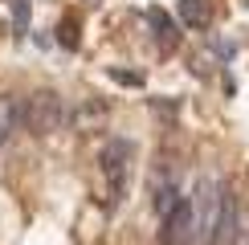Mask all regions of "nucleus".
<instances>
[{"label": "nucleus", "instance_id": "nucleus-8", "mask_svg": "<svg viewBox=\"0 0 249 245\" xmlns=\"http://www.w3.org/2000/svg\"><path fill=\"white\" fill-rule=\"evenodd\" d=\"M17 122H20V102L13 94H0V147H4L8 135L17 131Z\"/></svg>", "mask_w": 249, "mask_h": 245}, {"label": "nucleus", "instance_id": "nucleus-10", "mask_svg": "<svg viewBox=\"0 0 249 245\" xmlns=\"http://www.w3.org/2000/svg\"><path fill=\"white\" fill-rule=\"evenodd\" d=\"M110 78H115V82H123V86H143V74H139V70H110Z\"/></svg>", "mask_w": 249, "mask_h": 245}, {"label": "nucleus", "instance_id": "nucleus-4", "mask_svg": "<svg viewBox=\"0 0 249 245\" xmlns=\"http://www.w3.org/2000/svg\"><path fill=\"white\" fill-rule=\"evenodd\" d=\"M188 229H192V209H188V196H180L172 212H163L160 245H188Z\"/></svg>", "mask_w": 249, "mask_h": 245}, {"label": "nucleus", "instance_id": "nucleus-2", "mask_svg": "<svg viewBox=\"0 0 249 245\" xmlns=\"http://www.w3.org/2000/svg\"><path fill=\"white\" fill-rule=\"evenodd\" d=\"M131 159H135V143L131 139H107L98 151L102 163V180H107V200L119 204L127 196V180H131Z\"/></svg>", "mask_w": 249, "mask_h": 245}, {"label": "nucleus", "instance_id": "nucleus-5", "mask_svg": "<svg viewBox=\"0 0 249 245\" xmlns=\"http://www.w3.org/2000/svg\"><path fill=\"white\" fill-rule=\"evenodd\" d=\"M147 25H151V37H155V45H160L163 53H172V49L180 45V29H176V20L163 13V8H147Z\"/></svg>", "mask_w": 249, "mask_h": 245}, {"label": "nucleus", "instance_id": "nucleus-3", "mask_svg": "<svg viewBox=\"0 0 249 245\" xmlns=\"http://www.w3.org/2000/svg\"><path fill=\"white\" fill-rule=\"evenodd\" d=\"M20 122H25L33 135H49L66 122V102H61L53 90H37L33 98L20 106Z\"/></svg>", "mask_w": 249, "mask_h": 245}, {"label": "nucleus", "instance_id": "nucleus-1", "mask_svg": "<svg viewBox=\"0 0 249 245\" xmlns=\"http://www.w3.org/2000/svg\"><path fill=\"white\" fill-rule=\"evenodd\" d=\"M225 184L216 176H200L188 196L192 209V229H188V245H213L216 241V225H221V209H225Z\"/></svg>", "mask_w": 249, "mask_h": 245}, {"label": "nucleus", "instance_id": "nucleus-7", "mask_svg": "<svg viewBox=\"0 0 249 245\" xmlns=\"http://www.w3.org/2000/svg\"><path fill=\"white\" fill-rule=\"evenodd\" d=\"M180 20L188 29H204L213 20V4L209 0H180Z\"/></svg>", "mask_w": 249, "mask_h": 245}, {"label": "nucleus", "instance_id": "nucleus-9", "mask_svg": "<svg viewBox=\"0 0 249 245\" xmlns=\"http://www.w3.org/2000/svg\"><path fill=\"white\" fill-rule=\"evenodd\" d=\"M57 41H61L66 49H78V17H66V20L57 25Z\"/></svg>", "mask_w": 249, "mask_h": 245}, {"label": "nucleus", "instance_id": "nucleus-6", "mask_svg": "<svg viewBox=\"0 0 249 245\" xmlns=\"http://www.w3.org/2000/svg\"><path fill=\"white\" fill-rule=\"evenodd\" d=\"M237 217H241L237 196H233V192H225V209H221V225H216V241L213 245H233L237 241Z\"/></svg>", "mask_w": 249, "mask_h": 245}]
</instances>
